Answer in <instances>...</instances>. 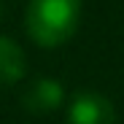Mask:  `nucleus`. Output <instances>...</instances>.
I'll return each mask as SVG.
<instances>
[{
    "mask_svg": "<svg viewBox=\"0 0 124 124\" xmlns=\"http://www.w3.org/2000/svg\"><path fill=\"white\" fill-rule=\"evenodd\" d=\"M24 76V54L11 38L0 35V86H11Z\"/></svg>",
    "mask_w": 124,
    "mask_h": 124,
    "instance_id": "20e7f679",
    "label": "nucleus"
},
{
    "mask_svg": "<svg viewBox=\"0 0 124 124\" xmlns=\"http://www.w3.org/2000/svg\"><path fill=\"white\" fill-rule=\"evenodd\" d=\"M68 124H116V111L108 97L97 92H78L68 108Z\"/></svg>",
    "mask_w": 124,
    "mask_h": 124,
    "instance_id": "f03ea898",
    "label": "nucleus"
},
{
    "mask_svg": "<svg viewBox=\"0 0 124 124\" xmlns=\"http://www.w3.org/2000/svg\"><path fill=\"white\" fill-rule=\"evenodd\" d=\"M81 0H30L27 35L43 49L62 46L78 27Z\"/></svg>",
    "mask_w": 124,
    "mask_h": 124,
    "instance_id": "f257e3e1",
    "label": "nucleus"
},
{
    "mask_svg": "<svg viewBox=\"0 0 124 124\" xmlns=\"http://www.w3.org/2000/svg\"><path fill=\"white\" fill-rule=\"evenodd\" d=\"M24 108L32 113H49L62 102V84L54 78H38L22 97Z\"/></svg>",
    "mask_w": 124,
    "mask_h": 124,
    "instance_id": "7ed1b4c3",
    "label": "nucleus"
}]
</instances>
